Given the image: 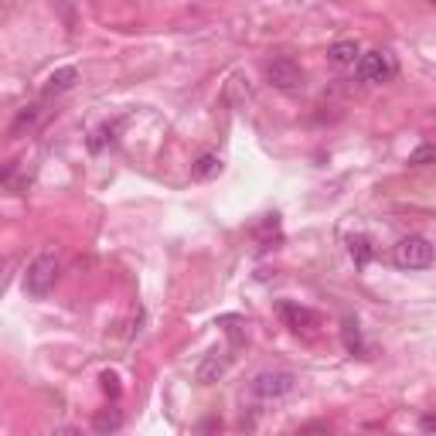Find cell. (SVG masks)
Segmentation results:
<instances>
[{
    "instance_id": "cell-14",
    "label": "cell",
    "mask_w": 436,
    "mask_h": 436,
    "mask_svg": "<svg viewBox=\"0 0 436 436\" xmlns=\"http://www.w3.org/2000/svg\"><path fill=\"white\" fill-rule=\"evenodd\" d=\"M423 164H436V143H419L409 153V167H423Z\"/></svg>"
},
{
    "instance_id": "cell-2",
    "label": "cell",
    "mask_w": 436,
    "mask_h": 436,
    "mask_svg": "<svg viewBox=\"0 0 436 436\" xmlns=\"http://www.w3.org/2000/svg\"><path fill=\"white\" fill-rule=\"evenodd\" d=\"M392 259L399 269H426V266H433V246L423 235H406L396 246Z\"/></svg>"
},
{
    "instance_id": "cell-10",
    "label": "cell",
    "mask_w": 436,
    "mask_h": 436,
    "mask_svg": "<svg viewBox=\"0 0 436 436\" xmlns=\"http://www.w3.org/2000/svg\"><path fill=\"white\" fill-rule=\"evenodd\" d=\"M327 55H331V61H334V65H351V61L361 55L358 41H338V45H331V52H327Z\"/></svg>"
},
{
    "instance_id": "cell-16",
    "label": "cell",
    "mask_w": 436,
    "mask_h": 436,
    "mask_svg": "<svg viewBox=\"0 0 436 436\" xmlns=\"http://www.w3.org/2000/svg\"><path fill=\"white\" fill-rule=\"evenodd\" d=\"M102 389H106V392H110V396H119V385H116V375H110V372H106V375H102Z\"/></svg>"
},
{
    "instance_id": "cell-12",
    "label": "cell",
    "mask_w": 436,
    "mask_h": 436,
    "mask_svg": "<svg viewBox=\"0 0 436 436\" xmlns=\"http://www.w3.org/2000/svg\"><path fill=\"white\" fill-rule=\"evenodd\" d=\"M218 167H222V160H218L215 153H201V157L194 160L191 174H194L198 181H208V177H215V174H218Z\"/></svg>"
},
{
    "instance_id": "cell-17",
    "label": "cell",
    "mask_w": 436,
    "mask_h": 436,
    "mask_svg": "<svg viewBox=\"0 0 436 436\" xmlns=\"http://www.w3.org/2000/svg\"><path fill=\"white\" fill-rule=\"evenodd\" d=\"M419 426H423L426 433H433V430H436V416H423V423H419Z\"/></svg>"
},
{
    "instance_id": "cell-7",
    "label": "cell",
    "mask_w": 436,
    "mask_h": 436,
    "mask_svg": "<svg viewBox=\"0 0 436 436\" xmlns=\"http://www.w3.org/2000/svg\"><path fill=\"white\" fill-rule=\"evenodd\" d=\"M225 368H228V355H225V351H211L208 358L198 365V382H201V385H215V382L225 375Z\"/></svg>"
},
{
    "instance_id": "cell-15",
    "label": "cell",
    "mask_w": 436,
    "mask_h": 436,
    "mask_svg": "<svg viewBox=\"0 0 436 436\" xmlns=\"http://www.w3.org/2000/svg\"><path fill=\"white\" fill-rule=\"evenodd\" d=\"M344 348H348L351 355L361 351V334H358V324L355 321H344Z\"/></svg>"
},
{
    "instance_id": "cell-4",
    "label": "cell",
    "mask_w": 436,
    "mask_h": 436,
    "mask_svg": "<svg viewBox=\"0 0 436 436\" xmlns=\"http://www.w3.org/2000/svg\"><path fill=\"white\" fill-rule=\"evenodd\" d=\"M266 78L276 86V89H300L304 86V69L293 61V58H273L266 65Z\"/></svg>"
},
{
    "instance_id": "cell-9",
    "label": "cell",
    "mask_w": 436,
    "mask_h": 436,
    "mask_svg": "<svg viewBox=\"0 0 436 436\" xmlns=\"http://www.w3.org/2000/svg\"><path fill=\"white\" fill-rule=\"evenodd\" d=\"M38 116H41V106H38V102L24 106V110L14 116V123H11V136H24V130H31V126L38 123Z\"/></svg>"
},
{
    "instance_id": "cell-13",
    "label": "cell",
    "mask_w": 436,
    "mask_h": 436,
    "mask_svg": "<svg viewBox=\"0 0 436 436\" xmlns=\"http://www.w3.org/2000/svg\"><path fill=\"white\" fill-rule=\"evenodd\" d=\"M119 426H123L119 409H106V413H99V416H95V433H116Z\"/></svg>"
},
{
    "instance_id": "cell-3",
    "label": "cell",
    "mask_w": 436,
    "mask_h": 436,
    "mask_svg": "<svg viewBox=\"0 0 436 436\" xmlns=\"http://www.w3.org/2000/svg\"><path fill=\"white\" fill-rule=\"evenodd\" d=\"M293 385H297L293 372H259L252 379V392L259 399H280L286 392H293Z\"/></svg>"
},
{
    "instance_id": "cell-11",
    "label": "cell",
    "mask_w": 436,
    "mask_h": 436,
    "mask_svg": "<svg viewBox=\"0 0 436 436\" xmlns=\"http://www.w3.org/2000/svg\"><path fill=\"white\" fill-rule=\"evenodd\" d=\"M348 249H351V259H355V266H368V263H372V256H375V249H372V242H368L365 235H351Z\"/></svg>"
},
{
    "instance_id": "cell-1",
    "label": "cell",
    "mask_w": 436,
    "mask_h": 436,
    "mask_svg": "<svg viewBox=\"0 0 436 436\" xmlns=\"http://www.w3.org/2000/svg\"><path fill=\"white\" fill-rule=\"evenodd\" d=\"M58 256L52 252V249H45V252H38L35 259H31V266H28V273H24V290L31 293V297H48L52 290H55V280H58Z\"/></svg>"
},
{
    "instance_id": "cell-8",
    "label": "cell",
    "mask_w": 436,
    "mask_h": 436,
    "mask_svg": "<svg viewBox=\"0 0 436 436\" xmlns=\"http://www.w3.org/2000/svg\"><path fill=\"white\" fill-rule=\"evenodd\" d=\"M76 82H78V69H76V65H61V69H55L52 76L45 78V95L69 93Z\"/></svg>"
},
{
    "instance_id": "cell-5",
    "label": "cell",
    "mask_w": 436,
    "mask_h": 436,
    "mask_svg": "<svg viewBox=\"0 0 436 436\" xmlns=\"http://www.w3.org/2000/svg\"><path fill=\"white\" fill-rule=\"evenodd\" d=\"M392 61L385 52H368V55L358 58V76L361 82H389L392 78Z\"/></svg>"
},
{
    "instance_id": "cell-6",
    "label": "cell",
    "mask_w": 436,
    "mask_h": 436,
    "mask_svg": "<svg viewBox=\"0 0 436 436\" xmlns=\"http://www.w3.org/2000/svg\"><path fill=\"white\" fill-rule=\"evenodd\" d=\"M280 317H283L293 331H314L321 317H317V310H310V307H297V304H280Z\"/></svg>"
}]
</instances>
